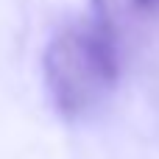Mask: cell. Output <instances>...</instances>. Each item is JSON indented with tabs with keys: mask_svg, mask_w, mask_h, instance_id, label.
Returning <instances> with one entry per match:
<instances>
[{
	"mask_svg": "<svg viewBox=\"0 0 159 159\" xmlns=\"http://www.w3.org/2000/svg\"><path fill=\"white\" fill-rule=\"evenodd\" d=\"M117 73V48L106 17L59 34L45 53L48 89L64 117L92 109L115 87Z\"/></svg>",
	"mask_w": 159,
	"mask_h": 159,
	"instance_id": "6da1fadb",
	"label": "cell"
},
{
	"mask_svg": "<svg viewBox=\"0 0 159 159\" xmlns=\"http://www.w3.org/2000/svg\"><path fill=\"white\" fill-rule=\"evenodd\" d=\"M92 6H95L98 17H106V0H92Z\"/></svg>",
	"mask_w": 159,
	"mask_h": 159,
	"instance_id": "7a4b0ae2",
	"label": "cell"
},
{
	"mask_svg": "<svg viewBox=\"0 0 159 159\" xmlns=\"http://www.w3.org/2000/svg\"><path fill=\"white\" fill-rule=\"evenodd\" d=\"M134 3H137L140 8H157L159 6V0H134Z\"/></svg>",
	"mask_w": 159,
	"mask_h": 159,
	"instance_id": "3957f363",
	"label": "cell"
}]
</instances>
